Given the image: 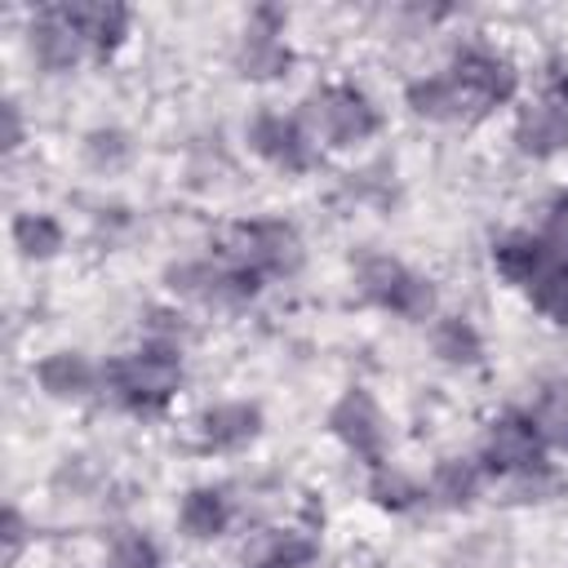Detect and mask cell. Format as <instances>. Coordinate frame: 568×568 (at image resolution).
I'll return each mask as SVG.
<instances>
[{"instance_id": "6da1fadb", "label": "cell", "mask_w": 568, "mask_h": 568, "mask_svg": "<svg viewBox=\"0 0 568 568\" xmlns=\"http://www.w3.org/2000/svg\"><path fill=\"white\" fill-rule=\"evenodd\" d=\"M182 386V346L142 342L129 355H111L102 364V395H111L129 413H160Z\"/></svg>"}, {"instance_id": "7a4b0ae2", "label": "cell", "mask_w": 568, "mask_h": 568, "mask_svg": "<svg viewBox=\"0 0 568 568\" xmlns=\"http://www.w3.org/2000/svg\"><path fill=\"white\" fill-rule=\"evenodd\" d=\"M297 120L306 124V133L324 146H355L368 142L382 129V115L373 106V98L355 84H320L302 98Z\"/></svg>"}, {"instance_id": "3957f363", "label": "cell", "mask_w": 568, "mask_h": 568, "mask_svg": "<svg viewBox=\"0 0 568 568\" xmlns=\"http://www.w3.org/2000/svg\"><path fill=\"white\" fill-rule=\"evenodd\" d=\"M222 257L266 280V275H293L302 266L306 248H302V235H297L293 222H284V217H248V222L226 226Z\"/></svg>"}, {"instance_id": "277c9868", "label": "cell", "mask_w": 568, "mask_h": 568, "mask_svg": "<svg viewBox=\"0 0 568 568\" xmlns=\"http://www.w3.org/2000/svg\"><path fill=\"white\" fill-rule=\"evenodd\" d=\"M164 284H169V293H178L186 302H200V306H244L248 297H257L262 275H253V271H244V266H235L217 253V257L169 262Z\"/></svg>"}, {"instance_id": "5b68a950", "label": "cell", "mask_w": 568, "mask_h": 568, "mask_svg": "<svg viewBox=\"0 0 568 568\" xmlns=\"http://www.w3.org/2000/svg\"><path fill=\"white\" fill-rule=\"evenodd\" d=\"M355 284H359V293L373 306H382V311H390L399 320H430L435 315V288H430V280L417 275V271H408L399 257L368 253L359 262V271H355Z\"/></svg>"}, {"instance_id": "8992f818", "label": "cell", "mask_w": 568, "mask_h": 568, "mask_svg": "<svg viewBox=\"0 0 568 568\" xmlns=\"http://www.w3.org/2000/svg\"><path fill=\"white\" fill-rule=\"evenodd\" d=\"M444 71L453 75V84L462 89V98L470 102V111L501 106V102H510L515 89H519L515 62H510L506 53L488 49V44H462V49L448 58Z\"/></svg>"}, {"instance_id": "52a82bcc", "label": "cell", "mask_w": 568, "mask_h": 568, "mask_svg": "<svg viewBox=\"0 0 568 568\" xmlns=\"http://www.w3.org/2000/svg\"><path fill=\"white\" fill-rule=\"evenodd\" d=\"M479 466H484V475H497V479H519L528 470H541L546 466V444H541L532 417L528 413L493 417V426L484 435V448H479Z\"/></svg>"}, {"instance_id": "ba28073f", "label": "cell", "mask_w": 568, "mask_h": 568, "mask_svg": "<svg viewBox=\"0 0 568 568\" xmlns=\"http://www.w3.org/2000/svg\"><path fill=\"white\" fill-rule=\"evenodd\" d=\"M284 22H288V13L271 9V4L248 13V27H244L240 49H235V71L244 80H280V75H288L293 49L284 40Z\"/></svg>"}, {"instance_id": "9c48e42d", "label": "cell", "mask_w": 568, "mask_h": 568, "mask_svg": "<svg viewBox=\"0 0 568 568\" xmlns=\"http://www.w3.org/2000/svg\"><path fill=\"white\" fill-rule=\"evenodd\" d=\"M328 430L359 462H368V466H382L386 462L390 435H386V417H382V408H377V399L368 390H359V386L342 390V399L328 408Z\"/></svg>"}, {"instance_id": "30bf717a", "label": "cell", "mask_w": 568, "mask_h": 568, "mask_svg": "<svg viewBox=\"0 0 568 568\" xmlns=\"http://www.w3.org/2000/svg\"><path fill=\"white\" fill-rule=\"evenodd\" d=\"M248 146L284 169V173H306L315 169V138L306 133V124L297 115H284V111H257L248 120Z\"/></svg>"}, {"instance_id": "8fae6325", "label": "cell", "mask_w": 568, "mask_h": 568, "mask_svg": "<svg viewBox=\"0 0 568 568\" xmlns=\"http://www.w3.org/2000/svg\"><path fill=\"white\" fill-rule=\"evenodd\" d=\"M27 44H31V58H36L44 71H71V67L89 53L84 40H80V31H75V22L67 18L62 4H49V9H40V13L31 18Z\"/></svg>"}, {"instance_id": "7c38bea8", "label": "cell", "mask_w": 568, "mask_h": 568, "mask_svg": "<svg viewBox=\"0 0 568 568\" xmlns=\"http://www.w3.org/2000/svg\"><path fill=\"white\" fill-rule=\"evenodd\" d=\"M515 146L532 160H550L568 146V106L537 98L528 106H519L515 115Z\"/></svg>"}, {"instance_id": "4fadbf2b", "label": "cell", "mask_w": 568, "mask_h": 568, "mask_svg": "<svg viewBox=\"0 0 568 568\" xmlns=\"http://www.w3.org/2000/svg\"><path fill=\"white\" fill-rule=\"evenodd\" d=\"M257 430H262V408L248 399H222L200 413V444L213 453H235L253 444Z\"/></svg>"}, {"instance_id": "5bb4252c", "label": "cell", "mask_w": 568, "mask_h": 568, "mask_svg": "<svg viewBox=\"0 0 568 568\" xmlns=\"http://www.w3.org/2000/svg\"><path fill=\"white\" fill-rule=\"evenodd\" d=\"M62 9L75 22V31H80V40L93 58L115 53L120 40L129 36V9L115 4V0H67Z\"/></svg>"}, {"instance_id": "9a60e30c", "label": "cell", "mask_w": 568, "mask_h": 568, "mask_svg": "<svg viewBox=\"0 0 568 568\" xmlns=\"http://www.w3.org/2000/svg\"><path fill=\"white\" fill-rule=\"evenodd\" d=\"M36 382L53 399H84L102 386V364H93L80 351H53L36 364Z\"/></svg>"}, {"instance_id": "2e32d148", "label": "cell", "mask_w": 568, "mask_h": 568, "mask_svg": "<svg viewBox=\"0 0 568 568\" xmlns=\"http://www.w3.org/2000/svg\"><path fill=\"white\" fill-rule=\"evenodd\" d=\"M550 262H555V253L546 248L541 231H537V235H532V231H510V235H501V240L493 244V266H497V275L510 280V284H524V288H528Z\"/></svg>"}, {"instance_id": "e0dca14e", "label": "cell", "mask_w": 568, "mask_h": 568, "mask_svg": "<svg viewBox=\"0 0 568 568\" xmlns=\"http://www.w3.org/2000/svg\"><path fill=\"white\" fill-rule=\"evenodd\" d=\"M320 555L315 537L302 528H271L244 550V568H306Z\"/></svg>"}, {"instance_id": "ac0fdd59", "label": "cell", "mask_w": 568, "mask_h": 568, "mask_svg": "<svg viewBox=\"0 0 568 568\" xmlns=\"http://www.w3.org/2000/svg\"><path fill=\"white\" fill-rule=\"evenodd\" d=\"M479 484H484L479 457H439L430 479H426V497L457 510V506H470L479 497Z\"/></svg>"}, {"instance_id": "d6986e66", "label": "cell", "mask_w": 568, "mask_h": 568, "mask_svg": "<svg viewBox=\"0 0 568 568\" xmlns=\"http://www.w3.org/2000/svg\"><path fill=\"white\" fill-rule=\"evenodd\" d=\"M404 98H408L413 115H422V120H462V115H470V102L462 98V89L453 84L448 71L417 75V80L404 89Z\"/></svg>"}, {"instance_id": "ffe728a7", "label": "cell", "mask_w": 568, "mask_h": 568, "mask_svg": "<svg viewBox=\"0 0 568 568\" xmlns=\"http://www.w3.org/2000/svg\"><path fill=\"white\" fill-rule=\"evenodd\" d=\"M231 524V497L222 488H191L178 506V528L191 541H213Z\"/></svg>"}, {"instance_id": "44dd1931", "label": "cell", "mask_w": 568, "mask_h": 568, "mask_svg": "<svg viewBox=\"0 0 568 568\" xmlns=\"http://www.w3.org/2000/svg\"><path fill=\"white\" fill-rule=\"evenodd\" d=\"M430 351L444 359V364H457V368H470L484 359V337L479 328L466 320V315H439L430 324Z\"/></svg>"}, {"instance_id": "7402d4cb", "label": "cell", "mask_w": 568, "mask_h": 568, "mask_svg": "<svg viewBox=\"0 0 568 568\" xmlns=\"http://www.w3.org/2000/svg\"><path fill=\"white\" fill-rule=\"evenodd\" d=\"M13 248L22 253V257H31V262H49V257H58V248H62V222L53 217V213H36V209H27V213H18L13 217Z\"/></svg>"}, {"instance_id": "603a6c76", "label": "cell", "mask_w": 568, "mask_h": 568, "mask_svg": "<svg viewBox=\"0 0 568 568\" xmlns=\"http://www.w3.org/2000/svg\"><path fill=\"white\" fill-rule=\"evenodd\" d=\"M528 417H532V426H537V435H541L546 448L568 453V386L564 382H550L537 395V404L528 408Z\"/></svg>"}, {"instance_id": "cb8c5ba5", "label": "cell", "mask_w": 568, "mask_h": 568, "mask_svg": "<svg viewBox=\"0 0 568 568\" xmlns=\"http://www.w3.org/2000/svg\"><path fill=\"white\" fill-rule=\"evenodd\" d=\"M368 497H373L382 510H408V506H417V501L426 497V484H417V479L404 475L399 466L382 462V466H373V475H368Z\"/></svg>"}, {"instance_id": "d4e9b609", "label": "cell", "mask_w": 568, "mask_h": 568, "mask_svg": "<svg viewBox=\"0 0 568 568\" xmlns=\"http://www.w3.org/2000/svg\"><path fill=\"white\" fill-rule=\"evenodd\" d=\"M528 297H532V306H537L546 320L568 324V262L555 257V262L528 284Z\"/></svg>"}, {"instance_id": "484cf974", "label": "cell", "mask_w": 568, "mask_h": 568, "mask_svg": "<svg viewBox=\"0 0 568 568\" xmlns=\"http://www.w3.org/2000/svg\"><path fill=\"white\" fill-rule=\"evenodd\" d=\"M106 568H160V550H155V541L142 537V532H120V537L111 541Z\"/></svg>"}, {"instance_id": "4316f807", "label": "cell", "mask_w": 568, "mask_h": 568, "mask_svg": "<svg viewBox=\"0 0 568 568\" xmlns=\"http://www.w3.org/2000/svg\"><path fill=\"white\" fill-rule=\"evenodd\" d=\"M84 155H89L98 169H115V164L129 160V138H124L120 129H93V133L84 138Z\"/></svg>"}, {"instance_id": "83f0119b", "label": "cell", "mask_w": 568, "mask_h": 568, "mask_svg": "<svg viewBox=\"0 0 568 568\" xmlns=\"http://www.w3.org/2000/svg\"><path fill=\"white\" fill-rule=\"evenodd\" d=\"M541 240H546V248H550L555 257H564V262H568V191H564V195H555V204L546 209Z\"/></svg>"}, {"instance_id": "f1b7e54d", "label": "cell", "mask_w": 568, "mask_h": 568, "mask_svg": "<svg viewBox=\"0 0 568 568\" xmlns=\"http://www.w3.org/2000/svg\"><path fill=\"white\" fill-rule=\"evenodd\" d=\"M541 98L568 106V62L564 58H550L546 71H541Z\"/></svg>"}, {"instance_id": "f546056e", "label": "cell", "mask_w": 568, "mask_h": 568, "mask_svg": "<svg viewBox=\"0 0 568 568\" xmlns=\"http://www.w3.org/2000/svg\"><path fill=\"white\" fill-rule=\"evenodd\" d=\"M4 564H13V555L22 550V541H27V524H22V515H18V506H9L4 510Z\"/></svg>"}, {"instance_id": "4dcf8cb0", "label": "cell", "mask_w": 568, "mask_h": 568, "mask_svg": "<svg viewBox=\"0 0 568 568\" xmlns=\"http://www.w3.org/2000/svg\"><path fill=\"white\" fill-rule=\"evenodd\" d=\"M0 111H4V151H18V146H22V115H18V102L9 98Z\"/></svg>"}]
</instances>
